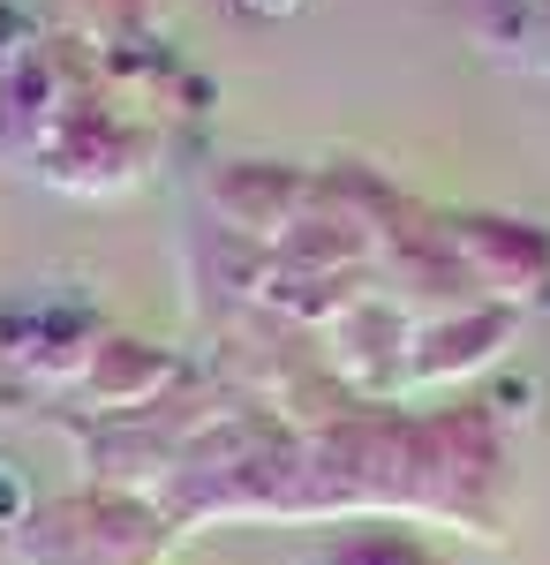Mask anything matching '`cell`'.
<instances>
[{
	"mask_svg": "<svg viewBox=\"0 0 550 565\" xmlns=\"http://www.w3.org/2000/svg\"><path fill=\"white\" fill-rule=\"evenodd\" d=\"M23 39H31V0H0V61H15Z\"/></svg>",
	"mask_w": 550,
	"mask_h": 565,
	"instance_id": "1",
	"label": "cell"
},
{
	"mask_svg": "<svg viewBox=\"0 0 550 565\" xmlns=\"http://www.w3.org/2000/svg\"><path fill=\"white\" fill-rule=\"evenodd\" d=\"M8 505H15V490H8V482H0V513H8Z\"/></svg>",
	"mask_w": 550,
	"mask_h": 565,
	"instance_id": "2",
	"label": "cell"
}]
</instances>
